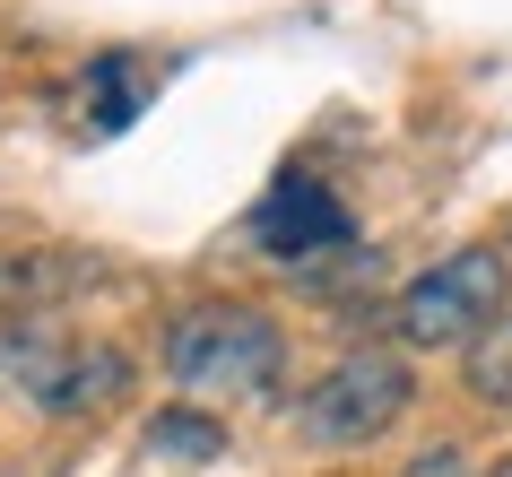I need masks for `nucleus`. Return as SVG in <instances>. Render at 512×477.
Segmentation results:
<instances>
[{"instance_id":"obj_4","label":"nucleus","mask_w":512,"mask_h":477,"mask_svg":"<svg viewBox=\"0 0 512 477\" xmlns=\"http://www.w3.org/2000/svg\"><path fill=\"white\" fill-rule=\"evenodd\" d=\"M243 243L261 252V261H322V252H348L356 243V217L339 209V191L322 183V174H304V165H287L261 200H252V217H243Z\"/></svg>"},{"instance_id":"obj_2","label":"nucleus","mask_w":512,"mask_h":477,"mask_svg":"<svg viewBox=\"0 0 512 477\" xmlns=\"http://www.w3.org/2000/svg\"><path fill=\"white\" fill-rule=\"evenodd\" d=\"M512 295V269L495 243H460L452 261L417 269L400 287V304H391V339L400 347H469L486 330V321L504 313Z\"/></svg>"},{"instance_id":"obj_3","label":"nucleus","mask_w":512,"mask_h":477,"mask_svg":"<svg viewBox=\"0 0 512 477\" xmlns=\"http://www.w3.org/2000/svg\"><path fill=\"white\" fill-rule=\"evenodd\" d=\"M408 399H417L408 356H391V347H356V356H339L322 382H304L296 434L313 451H356V443H374V434H391Z\"/></svg>"},{"instance_id":"obj_10","label":"nucleus","mask_w":512,"mask_h":477,"mask_svg":"<svg viewBox=\"0 0 512 477\" xmlns=\"http://www.w3.org/2000/svg\"><path fill=\"white\" fill-rule=\"evenodd\" d=\"M408 477H486V469H478V451L434 443V451H417V460H408Z\"/></svg>"},{"instance_id":"obj_9","label":"nucleus","mask_w":512,"mask_h":477,"mask_svg":"<svg viewBox=\"0 0 512 477\" xmlns=\"http://www.w3.org/2000/svg\"><path fill=\"white\" fill-rule=\"evenodd\" d=\"M469 399H486V408H512V304L486 321L478 339H469Z\"/></svg>"},{"instance_id":"obj_7","label":"nucleus","mask_w":512,"mask_h":477,"mask_svg":"<svg viewBox=\"0 0 512 477\" xmlns=\"http://www.w3.org/2000/svg\"><path fill=\"white\" fill-rule=\"evenodd\" d=\"M139 451L183 460V469H209V460H226V425H217L200 399H183V408H157V417L139 425Z\"/></svg>"},{"instance_id":"obj_11","label":"nucleus","mask_w":512,"mask_h":477,"mask_svg":"<svg viewBox=\"0 0 512 477\" xmlns=\"http://www.w3.org/2000/svg\"><path fill=\"white\" fill-rule=\"evenodd\" d=\"M0 477H53V469H0Z\"/></svg>"},{"instance_id":"obj_12","label":"nucleus","mask_w":512,"mask_h":477,"mask_svg":"<svg viewBox=\"0 0 512 477\" xmlns=\"http://www.w3.org/2000/svg\"><path fill=\"white\" fill-rule=\"evenodd\" d=\"M486 477H512V460H504V469H486Z\"/></svg>"},{"instance_id":"obj_5","label":"nucleus","mask_w":512,"mask_h":477,"mask_svg":"<svg viewBox=\"0 0 512 477\" xmlns=\"http://www.w3.org/2000/svg\"><path fill=\"white\" fill-rule=\"evenodd\" d=\"M131 391V356L122 347H61V365L44 373V391L27 399L35 417H96Z\"/></svg>"},{"instance_id":"obj_8","label":"nucleus","mask_w":512,"mask_h":477,"mask_svg":"<svg viewBox=\"0 0 512 477\" xmlns=\"http://www.w3.org/2000/svg\"><path fill=\"white\" fill-rule=\"evenodd\" d=\"M61 330H44V321H9L0 330V391H18V399H35L44 391V373L61 365Z\"/></svg>"},{"instance_id":"obj_6","label":"nucleus","mask_w":512,"mask_h":477,"mask_svg":"<svg viewBox=\"0 0 512 477\" xmlns=\"http://www.w3.org/2000/svg\"><path fill=\"white\" fill-rule=\"evenodd\" d=\"M79 122H87V139H113V131H131L139 113H148V79L131 70V53H96L87 61V79H79Z\"/></svg>"},{"instance_id":"obj_1","label":"nucleus","mask_w":512,"mask_h":477,"mask_svg":"<svg viewBox=\"0 0 512 477\" xmlns=\"http://www.w3.org/2000/svg\"><path fill=\"white\" fill-rule=\"evenodd\" d=\"M165 382H183V399H252L287 373V330L252 304H183L157 339Z\"/></svg>"}]
</instances>
